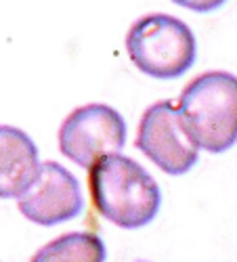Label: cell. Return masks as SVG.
I'll list each match as a JSON object with an SVG mask.
<instances>
[{"mask_svg": "<svg viewBox=\"0 0 237 262\" xmlns=\"http://www.w3.org/2000/svg\"><path fill=\"white\" fill-rule=\"evenodd\" d=\"M95 210L120 229H141L156 218L162 195L156 179L122 154L105 156L89 168Z\"/></svg>", "mask_w": 237, "mask_h": 262, "instance_id": "obj_1", "label": "cell"}, {"mask_svg": "<svg viewBox=\"0 0 237 262\" xmlns=\"http://www.w3.org/2000/svg\"><path fill=\"white\" fill-rule=\"evenodd\" d=\"M183 120L200 149L223 154L237 141V78L206 72L193 78L179 99Z\"/></svg>", "mask_w": 237, "mask_h": 262, "instance_id": "obj_2", "label": "cell"}, {"mask_svg": "<svg viewBox=\"0 0 237 262\" xmlns=\"http://www.w3.org/2000/svg\"><path fill=\"white\" fill-rule=\"evenodd\" d=\"M126 51L143 74L160 80L179 78L196 61V36L181 19L154 13L131 26Z\"/></svg>", "mask_w": 237, "mask_h": 262, "instance_id": "obj_3", "label": "cell"}, {"mask_svg": "<svg viewBox=\"0 0 237 262\" xmlns=\"http://www.w3.org/2000/svg\"><path fill=\"white\" fill-rule=\"evenodd\" d=\"M137 149L172 177L189 172L200 158V145L183 120L179 103L158 101L145 109L137 130Z\"/></svg>", "mask_w": 237, "mask_h": 262, "instance_id": "obj_4", "label": "cell"}, {"mask_svg": "<svg viewBox=\"0 0 237 262\" xmlns=\"http://www.w3.org/2000/svg\"><path fill=\"white\" fill-rule=\"evenodd\" d=\"M124 143V118L114 107L103 103H91L74 109L59 128L61 154L86 170L105 156L120 154Z\"/></svg>", "mask_w": 237, "mask_h": 262, "instance_id": "obj_5", "label": "cell"}, {"mask_svg": "<svg viewBox=\"0 0 237 262\" xmlns=\"http://www.w3.org/2000/svg\"><path fill=\"white\" fill-rule=\"evenodd\" d=\"M82 206L78 179L57 162H42L36 181L17 198L19 212L40 227L72 221L82 212Z\"/></svg>", "mask_w": 237, "mask_h": 262, "instance_id": "obj_6", "label": "cell"}, {"mask_svg": "<svg viewBox=\"0 0 237 262\" xmlns=\"http://www.w3.org/2000/svg\"><path fill=\"white\" fill-rule=\"evenodd\" d=\"M40 172L34 141L15 126L0 124V200L21 198Z\"/></svg>", "mask_w": 237, "mask_h": 262, "instance_id": "obj_7", "label": "cell"}, {"mask_svg": "<svg viewBox=\"0 0 237 262\" xmlns=\"http://www.w3.org/2000/svg\"><path fill=\"white\" fill-rule=\"evenodd\" d=\"M105 244L101 237L86 231L66 233L42 246L30 262H103Z\"/></svg>", "mask_w": 237, "mask_h": 262, "instance_id": "obj_8", "label": "cell"}, {"mask_svg": "<svg viewBox=\"0 0 237 262\" xmlns=\"http://www.w3.org/2000/svg\"><path fill=\"white\" fill-rule=\"evenodd\" d=\"M172 3H177L189 11H198V13H208V11H214L223 7L227 0H172Z\"/></svg>", "mask_w": 237, "mask_h": 262, "instance_id": "obj_9", "label": "cell"}]
</instances>
